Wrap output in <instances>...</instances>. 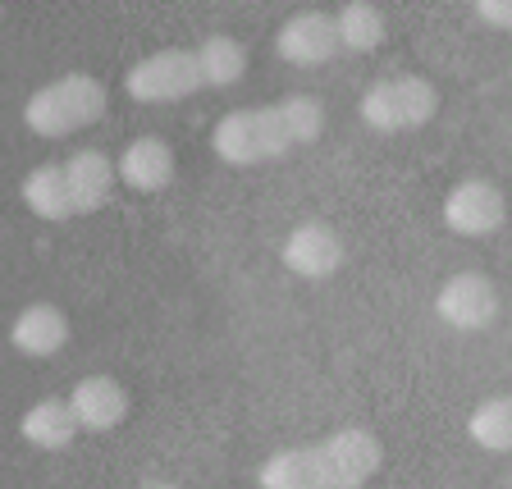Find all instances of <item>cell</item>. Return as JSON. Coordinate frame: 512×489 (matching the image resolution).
<instances>
[{
  "label": "cell",
  "mask_w": 512,
  "mask_h": 489,
  "mask_svg": "<svg viewBox=\"0 0 512 489\" xmlns=\"http://www.w3.org/2000/svg\"><path fill=\"white\" fill-rule=\"evenodd\" d=\"M320 128H325V106L316 96L298 92L284 101H270V106H247L224 115L211 128V151L224 165L243 170V165H266L288 151L311 147L320 138Z\"/></svg>",
  "instance_id": "6da1fadb"
},
{
  "label": "cell",
  "mask_w": 512,
  "mask_h": 489,
  "mask_svg": "<svg viewBox=\"0 0 512 489\" xmlns=\"http://www.w3.org/2000/svg\"><path fill=\"white\" fill-rule=\"evenodd\" d=\"M380 439L371 430H334L311 448H284L261 462L256 489H362L380 471Z\"/></svg>",
  "instance_id": "7a4b0ae2"
},
{
  "label": "cell",
  "mask_w": 512,
  "mask_h": 489,
  "mask_svg": "<svg viewBox=\"0 0 512 489\" xmlns=\"http://www.w3.org/2000/svg\"><path fill=\"white\" fill-rule=\"evenodd\" d=\"M101 115H106V87L92 74H64L23 101V124L37 138H69Z\"/></svg>",
  "instance_id": "3957f363"
},
{
  "label": "cell",
  "mask_w": 512,
  "mask_h": 489,
  "mask_svg": "<svg viewBox=\"0 0 512 489\" xmlns=\"http://www.w3.org/2000/svg\"><path fill=\"white\" fill-rule=\"evenodd\" d=\"M439 110V92L430 78H380L375 87H366L362 101H357V115L366 128L375 133H407V128L430 124Z\"/></svg>",
  "instance_id": "277c9868"
},
{
  "label": "cell",
  "mask_w": 512,
  "mask_h": 489,
  "mask_svg": "<svg viewBox=\"0 0 512 489\" xmlns=\"http://www.w3.org/2000/svg\"><path fill=\"white\" fill-rule=\"evenodd\" d=\"M124 92L142 106H160V101H183V96L202 92V69H197V51L188 46H165V51L138 60L124 74Z\"/></svg>",
  "instance_id": "5b68a950"
},
{
  "label": "cell",
  "mask_w": 512,
  "mask_h": 489,
  "mask_svg": "<svg viewBox=\"0 0 512 489\" xmlns=\"http://www.w3.org/2000/svg\"><path fill=\"white\" fill-rule=\"evenodd\" d=\"M435 316L444 320L448 330H462V334L490 330L494 316H499V288L480 275V270H458V275H448L439 284Z\"/></svg>",
  "instance_id": "8992f818"
},
{
  "label": "cell",
  "mask_w": 512,
  "mask_h": 489,
  "mask_svg": "<svg viewBox=\"0 0 512 489\" xmlns=\"http://www.w3.org/2000/svg\"><path fill=\"white\" fill-rule=\"evenodd\" d=\"M508 220V202L490 179H462L444 197V224L462 238H490Z\"/></svg>",
  "instance_id": "52a82bcc"
},
{
  "label": "cell",
  "mask_w": 512,
  "mask_h": 489,
  "mask_svg": "<svg viewBox=\"0 0 512 489\" xmlns=\"http://www.w3.org/2000/svg\"><path fill=\"white\" fill-rule=\"evenodd\" d=\"M279 261H284L298 279H325V275H334V270L343 266V243H339V234H334L330 224L307 220V224H298V229L284 238Z\"/></svg>",
  "instance_id": "ba28073f"
},
{
  "label": "cell",
  "mask_w": 512,
  "mask_h": 489,
  "mask_svg": "<svg viewBox=\"0 0 512 489\" xmlns=\"http://www.w3.org/2000/svg\"><path fill=\"white\" fill-rule=\"evenodd\" d=\"M275 51L288 64H325L339 51V32H334V14L320 10H302L293 19L279 23L275 32Z\"/></svg>",
  "instance_id": "9c48e42d"
},
{
  "label": "cell",
  "mask_w": 512,
  "mask_h": 489,
  "mask_svg": "<svg viewBox=\"0 0 512 489\" xmlns=\"http://www.w3.org/2000/svg\"><path fill=\"white\" fill-rule=\"evenodd\" d=\"M64 403H69V412H74L78 430H92V435H106V430H115L128 416L124 384L110 380V375H83Z\"/></svg>",
  "instance_id": "30bf717a"
},
{
  "label": "cell",
  "mask_w": 512,
  "mask_h": 489,
  "mask_svg": "<svg viewBox=\"0 0 512 489\" xmlns=\"http://www.w3.org/2000/svg\"><path fill=\"white\" fill-rule=\"evenodd\" d=\"M10 343L23 357H55L69 343V316L55 302H28L19 316L10 320Z\"/></svg>",
  "instance_id": "8fae6325"
},
{
  "label": "cell",
  "mask_w": 512,
  "mask_h": 489,
  "mask_svg": "<svg viewBox=\"0 0 512 489\" xmlns=\"http://www.w3.org/2000/svg\"><path fill=\"white\" fill-rule=\"evenodd\" d=\"M64 165V183H69V202H74V215H92L110 202V188H115V165H110L101 151H74Z\"/></svg>",
  "instance_id": "7c38bea8"
},
{
  "label": "cell",
  "mask_w": 512,
  "mask_h": 489,
  "mask_svg": "<svg viewBox=\"0 0 512 489\" xmlns=\"http://www.w3.org/2000/svg\"><path fill=\"white\" fill-rule=\"evenodd\" d=\"M115 174L133 192H160L174 183V151L165 138H133L119 156Z\"/></svg>",
  "instance_id": "4fadbf2b"
},
{
  "label": "cell",
  "mask_w": 512,
  "mask_h": 489,
  "mask_svg": "<svg viewBox=\"0 0 512 489\" xmlns=\"http://www.w3.org/2000/svg\"><path fill=\"white\" fill-rule=\"evenodd\" d=\"M19 435L28 439L32 448H42V453H60V448L74 444L78 421L64 398H42V403H32L28 412L19 416Z\"/></svg>",
  "instance_id": "5bb4252c"
},
{
  "label": "cell",
  "mask_w": 512,
  "mask_h": 489,
  "mask_svg": "<svg viewBox=\"0 0 512 489\" xmlns=\"http://www.w3.org/2000/svg\"><path fill=\"white\" fill-rule=\"evenodd\" d=\"M23 206L37 220H74V202H69V183H64L60 160L23 174Z\"/></svg>",
  "instance_id": "9a60e30c"
},
{
  "label": "cell",
  "mask_w": 512,
  "mask_h": 489,
  "mask_svg": "<svg viewBox=\"0 0 512 489\" xmlns=\"http://www.w3.org/2000/svg\"><path fill=\"white\" fill-rule=\"evenodd\" d=\"M192 51H197L202 87H234L238 78L247 74V51H243V42L224 37V32L206 37V42H202V46H192Z\"/></svg>",
  "instance_id": "2e32d148"
},
{
  "label": "cell",
  "mask_w": 512,
  "mask_h": 489,
  "mask_svg": "<svg viewBox=\"0 0 512 489\" xmlns=\"http://www.w3.org/2000/svg\"><path fill=\"white\" fill-rule=\"evenodd\" d=\"M334 32H339V51H375L384 42V14L366 0H352L334 14Z\"/></svg>",
  "instance_id": "e0dca14e"
},
{
  "label": "cell",
  "mask_w": 512,
  "mask_h": 489,
  "mask_svg": "<svg viewBox=\"0 0 512 489\" xmlns=\"http://www.w3.org/2000/svg\"><path fill=\"white\" fill-rule=\"evenodd\" d=\"M467 435L476 439V448H485V453H512V394L480 403L467 421Z\"/></svg>",
  "instance_id": "ac0fdd59"
},
{
  "label": "cell",
  "mask_w": 512,
  "mask_h": 489,
  "mask_svg": "<svg viewBox=\"0 0 512 489\" xmlns=\"http://www.w3.org/2000/svg\"><path fill=\"white\" fill-rule=\"evenodd\" d=\"M476 19L494 23V28H512V5H503V0H476Z\"/></svg>",
  "instance_id": "d6986e66"
},
{
  "label": "cell",
  "mask_w": 512,
  "mask_h": 489,
  "mask_svg": "<svg viewBox=\"0 0 512 489\" xmlns=\"http://www.w3.org/2000/svg\"><path fill=\"white\" fill-rule=\"evenodd\" d=\"M142 489H179V485H170V480H156V485H142Z\"/></svg>",
  "instance_id": "ffe728a7"
}]
</instances>
